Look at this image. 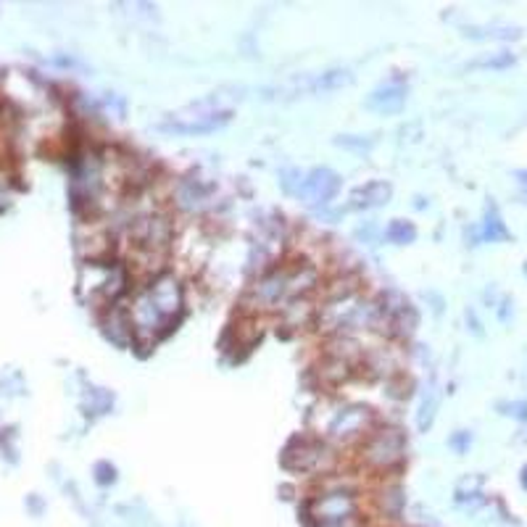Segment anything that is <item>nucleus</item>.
<instances>
[{
	"label": "nucleus",
	"instance_id": "nucleus-1",
	"mask_svg": "<svg viewBox=\"0 0 527 527\" xmlns=\"http://www.w3.org/2000/svg\"><path fill=\"white\" fill-rule=\"evenodd\" d=\"M127 311L132 319L135 343H156L175 327L185 311V293L179 280L169 272L148 280L132 293Z\"/></svg>",
	"mask_w": 527,
	"mask_h": 527
},
{
	"label": "nucleus",
	"instance_id": "nucleus-2",
	"mask_svg": "<svg viewBox=\"0 0 527 527\" xmlns=\"http://www.w3.org/2000/svg\"><path fill=\"white\" fill-rule=\"evenodd\" d=\"M319 285V269L311 264H293V267H272L267 269L243 295V306L251 314L264 311H283L288 303L306 298Z\"/></svg>",
	"mask_w": 527,
	"mask_h": 527
},
{
	"label": "nucleus",
	"instance_id": "nucleus-3",
	"mask_svg": "<svg viewBox=\"0 0 527 527\" xmlns=\"http://www.w3.org/2000/svg\"><path fill=\"white\" fill-rule=\"evenodd\" d=\"M317 330L325 335H351L358 333H383L388 335V322L383 314V303L364 295L361 291L338 298H325V303L314 314Z\"/></svg>",
	"mask_w": 527,
	"mask_h": 527
},
{
	"label": "nucleus",
	"instance_id": "nucleus-4",
	"mask_svg": "<svg viewBox=\"0 0 527 527\" xmlns=\"http://www.w3.org/2000/svg\"><path fill=\"white\" fill-rule=\"evenodd\" d=\"M129 288V267L121 261H87L79 269V293L98 306H114Z\"/></svg>",
	"mask_w": 527,
	"mask_h": 527
},
{
	"label": "nucleus",
	"instance_id": "nucleus-5",
	"mask_svg": "<svg viewBox=\"0 0 527 527\" xmlns=\"http://www.w3.org/2000/svg\"><path fill=\"white\" fill-rule=\"evenodd\" d=\"M283 465L298 474H330L338 467V451L319 435H298L283 451Z\"/></svg>",
	"mask_w": 527,
	"mask_h": 527
},
{
	"label": "nucleus",
	"instance_id": "nucleus-6",
	"mask_svg": "<svg viewBox=\"0 0 527 527\" xmlns=\"http://www.w3.org/2000/svg\"><path fill=\"white\" fill-rule=\"evenodd\" d=\"M375 414L364 404H335L325 424L319 427L325 441L330 443H353L364 441L375 430Z\"/></svg>",
	"mask_w": 527,
	"mask_h": 527
},
{
	"label": "nucleus",
	"instance_id": "nucleus-7",
	"mask_svg": "<svg viewBox=\"0 0 527 527\" xmlns=\"http://www.w3.org/2000/svg\"><path fill=\"white\" fill-rule=\"evenodd\" d=\"M361 462L369 469H391L401 465L407 457V438L399 427H375L364 441H361Z\"/></svg>",
	"mask_w": 527,
	"mask_h": 527
},
{
	"label": "nucleus",
	"instance_id": "nucleus-8",
	"mask_svg": "<svg viewBox=\"0 0 527 527\" xmlns=\"http://www.w3.org/2000/svg\"><path fill=\"white\" fill-rule=\"evenodd\" d=\"M124 233L132 243V251H151V253H164L175 237V222L167 214L159 211H143L137 214Z\"/></svg>",
	"mask_w": 527,
	"mask_h": 527
},
{
	"label": "nucleus",
	"instance_id": "nucleus-9",
	"mask_svg": "<svg viewBox=\"0 0 527 527\" xmlns=\"http://www.w3.org/2000/svg\"><path fill=\"white\" fill-rule=\"evenodd\" d=\"M233 119L230 109H219L211 101L195 103L185 111H177L172 117H167L161 121V129L167 132H179V135H203V132H214L222 129L227 121Z\"/></svg>",
	"mask_w": 527,
	"mask_h": 527
},
{
	"label": "nucleus",
	"instance_id": "nucleus-10",
	"mask_svg": "<svg viewBox=\"0 0 527 527\" xmlns=\"http://www.w3.org/2000/svg\"><path fill=\"white\" fill-rule=\"evenodd\" d=\"M338 193H341V177L333 169L322 167V169H311L309 175H303V182L295 195L306 206H327Z\"/></svg>",
	"mask_w": 527,
	"mask_h": 527
},
{
	"label": "nucleus",
	"instance_id": "nucleus-11",
	"mask_svg": "<svg viewBox=\"0 0 527 527\" xmlns=\"http://www.w3.org/2000/svg\"><path fill=\"white\" fill-rule=\"evenodd\" d=\"M103 333L109 335V341H114L117 346H129L135 343V330H132V319L127 306L114 303L106 309L103 314Z\"/></svg>",
	"mask_w": 527,
	"mask_h": 527
},
{
	"label": "nucleus",
	"instance_id": "nucleus-12",
	"mask_svg": "<svg viewBox=\"0 0 527 527\" xmlns=\"http://www.w3.org/2000/svg\"><path fill=\"white\" fill-rule=\"evenodd\" d=\"M404 101H407V87L401 82H388L369 95L366 106L380 114H396V111H401Z\"/></svg>",
	"mask_w": 527,
	"mask_h": 527
},
{
	"label": "nucleus",
	"instance_id": "nucleus-13",
	"mask_svg": "<svg viewBox=\"0 0 527 527\" xmlns=\"http://www.w3.org/2000/svg\"><path fill=\"white\" fill-rule=\"evenodd\" d=\"M209 198H211V187L203 185V182H198V179H193V177H190V179H182L175 190L177 206L185 209V211L203 209V206L209 203Z\"/></svg>",
	"mask_w": 527,
	"mask_h": 527
},
{
	"label": "nucleus",
	"instance_id": "nucleus-14",
	"mask_svg": "<svg viewBox=\"0 0 527 527\" xmlns=\"http://www.w3.org/2000/svg\"><path fill=\"white\" fill-rule=\"evenodd\" d=\"M393 195V187L383 179H375V182H366L361 187H356L351 193V209H375V206H383L388 203Z\"/></svg>",
	"mask_w": 527,
	"mask_h": 527
},
{
	"label": "nucleus",
	"instance_id": "nucleus-15",
	"mask_svg": "<svg viewBox=\"0 0 527 527\" xmlns=\"http://www.w3.org/2000/svg\"><path fill=\"white\" fill-rule=\"evenodd\" d=\"M353 372H356V364L349 361V358H341V356H333V353H325L322 356V364H319V377L330 385H341L346 380H351Z\"/></svg>",
	"mask_w": 527,
	"mask_h": 527
},
{
	"label": "nucleus",
	"instance_id": "nucleus-16",
	"mask_svg": "<svg viewBox=\"0 0 527 527\" xmlns=\"http://www.w3.org/2000/svg\"><path fill=\"white\" fill-rule=\"evenodd\" d=\"M385 237H388L391 243H396V245H407V243H411V240L416 237V230H414V225H411V222L393 219V222L385 227Z\"/></svg>",
	"mask_w": 527,
	"mask_h": 527
},
{
	"label": "nucleus",
	"instance_id": "nucleus-17",
	"mask_svg": "<svg viewBox=\"0 0 527 527\" xmlns=\"http://www.w3.org/2000/svg\"><path fill=\"white\" fill-rule=\"evenodd\" d=\"M523 482H525V488H527V469H525V474H523Z\"/></svg>",
	"mask_w": 527,
	"mask_h": 527
}]
</instances>
